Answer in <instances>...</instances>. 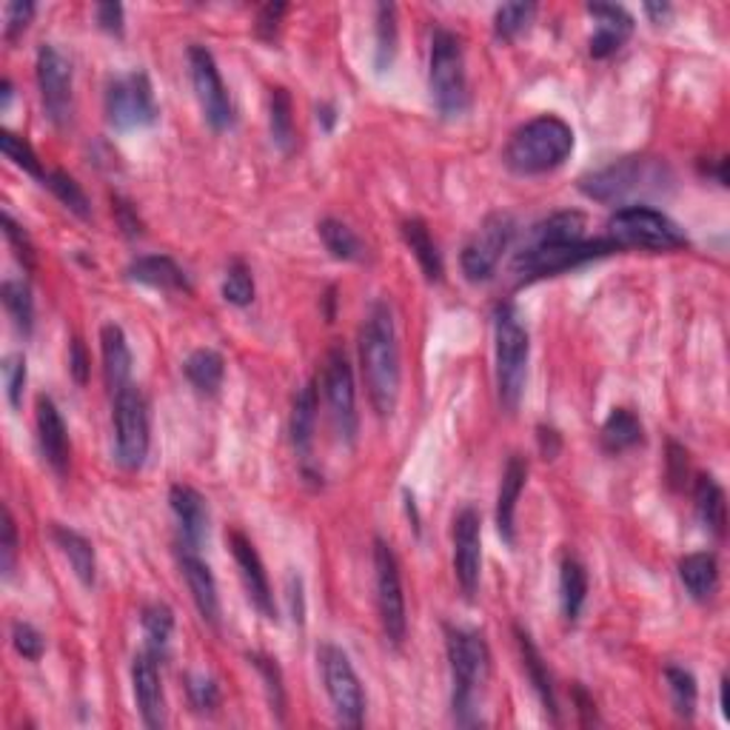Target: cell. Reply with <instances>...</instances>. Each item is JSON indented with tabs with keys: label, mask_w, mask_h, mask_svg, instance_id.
Segmentation results:
<instances>
[{
	"label": "cell",
	"mask_w": 730,
	"mask_h": 730,
	"mask_svg": "<svg viewBox=\"0 0 730 730\" xmlns=\"http://www.w3.org/2000/svg\"><path fill=\"white\" fill-rule=\"evenodd\" d=\"M140 622H143V633H146L149 651H152L154 657H163L169 648V639H172V631H174L172 608L163 602L149 605V608H143V617H140Z\"/></svg>",
	"instance_id": "cell-41"
},
{
	"label": "cell",
	"mask_w": 730,
	"mask_h": 730,
	"mask_svg": "<svg viewBox=\"0 0 730 730\" xmlns=\"http://www.w3.org/2000/svg\"><path fill=\"white\" fill-rule=\"evenodd\" d=\"M14 562H18V528L9 508H3V528H0V571L3 577H12Z\"/></svg>",
	"instance_id": "cell-51"
},
{
	"label": "cell",
	"mask_w": 730,
	"mask_h": 730,
	"mask_svg": "<svg viewBox=\"0 0 730 730\" xmlns=\"http://www.w3.org/2000/svg\"><path fill=\"white\" fill-rule=\"evenodd\" d=\"M3 234H7L9 246L14 249V257H18L27 268H32L34 266L32 240H29V234L14 223V217L9 212H3Z\"/></svg>",
	"instance_id": "cell-52"
},
{
	"label": "cell",
	"mask_w": 730,
	"mask_h": 730,
	"mask_svg": "<svg viewBox=\"0 0 730 730\" xmlns=\"http://www.w3.org/2000/svg\"><path fill=\"white\" fill-rule=\"evenodd\" d=\"M126 277L143 286L163 288V292H189L186 272L174 263L166 254H146L129 263Z\"/></svg>",
	"instance_id": "cell-27"
},
{
	"label": "cell",
	"mask_w": 730,
	"mask_h": 730,
	"mask_svg": "<svg viewBox=\"0 0 730 730\" xmlns=\"http://www.w3.org/2000/svg\"><path fill=\"white\" fill-rule=\"evenodd\" d=\"M645 12L651 14L653 23H662V20L671 14V7H668V3H645Z\"/></svg>",
	"instance_id": "cell-62"
},
{
	"label": "cell",
	"mask_w": 730,
	"mask_h": 730,
	"mask_svg": "<svg viewBox=\"0 0 730 730\" xmlns=\"http://www.w3.org/2000/svg\"><path fill=\"white\" fill-rule=\"evenodd\" d=\"M317 385L308 383L303 385L294 397V408H292V443L294 452H297L300 459L312 457V443H314V425H317Z\"/></svg>",
	"instance_id": "cell-31"
},
{
	"label": "cell",
	"mask_w": 730,
	"mask_h": 730,
	"mask_svg": "<svg viewBox=\"0 0 730 730\" xmlns=\"http://www.w3.org/2000/svg\"><path fill=\"white\" fill-rule=\"evenodd\" d=\"M619 252L611 237L597 240H574V243H551V246L519 249L511 263V274L517 283H534L543 277H557V274L571 272V268L588 266L594 260H602L608 254Z\"/></svg>",
	"instance_id": "cell-7"
},
{
	"label": "cell",
	"mask_w": 730,
	"mask_h": 730,
	"mask_svg": "<svg viewBox=\"0 0 730 730\" xmlns=\"http://www.w3.org/2000/svg\"><path fill=\"white\" fill-rule=\"evenodd\" d=\"M317 234L323 240V246L332 252V257L346 260V263H363L368 257L363 240L352 232V229L337 217H326L317 223Z\"/></svg>",
	"instance_id": "cell-36"
},
{
	"label": "cell",
	"mask_w": 730,
	"mask_h": 730,
	"mask_svg": "<svg viewBox=\"0 0 730 730\" xmlns=\"http://www.w3.org/2000/svg\"><path fill=\"white\" fill-rule=\"evenodd\" d=\"M158 659L152 651H143L134 657L132 662V691L134 702L143 724L152 730L166 724V697H163V682H160V668Z\"/></svg>",
	"instance_id": "cell-19"
},
{
	"label": "cell",
	"mask_w": 730,
	"mask_h": 730,
	"mask_svg": "<svg viewBox=\"0 0 730 730\" xmlns=\"http://www.w3.org/2000/svg\"><path fill=\"white\" fill-rule=\"evenodd\" d=\"M608 237L617 243V249H645V252H677L688 246V237L679 229L677 220H671L659 209L631 203L611 214L608 220Z\"/></svg>",
	"instance_id": "cell-6"
},
{
	"label": "cell",
	"mask_w": 730,
	"mask_h": 730,
	"mask_svg": "<svg viewBox=\"0 0 730 730\" xmlns=\"http://www.w3.org/2000/svg\"><path fill=\"white\" fill-rule=\"evenodd\" d=\"M12 645L14 651H18L23 659H29V662H38V659L43 657V651H47V639H43V633L29 622L12 625Z\"/></svg>",
	"instance_id": "cell-50"
},
{
	"label": "cell",
	"mask_w": 730,
	"mask_h": 730,
	"mask_svg": "<svg viewBox=\"0 0 730 730\" xmlns=\"http://www.w3.org/2000/svg\"><path fill=\"white\" fill-rule=\"evenodd\" d=\"M317 123L326 129V132H332L334 123H337V109H334L332 103H323V107H317Z\"/></svg>",
	"instance_id": "cell-61"
},
{
	"label": "cell",
	"mask_w": 730,
	"mask_h": 730,
	"mask_svg": "<svg viewBox=\"0 0 730 730\" xmlns=\"http://www.w3.org/2000/svg\"><path fill=\"white\" fill-rule=\"evenodd\" d=\"M114 457L120 468L138 472L149 457V405L138 385L114 394Z\"/></svg>",
	"instance_id": "cell-9"
},
{
	"label": "cell",
	"mask_w": 730,
	"mask_h": 730,
	"mask_svg": "<svg viewBox=\"0 0 730 730\" xmlns=\"http://www.w3.org/2000/svg\"><path fill=\"white\" fill-rule=\"evenodd\" d=\"M585 237V214L579 212H557L551 217L534 223L525 232L523 249L531 246H551V243H574Z\"/></svg>",
	"instance_id": "cell-30"
},
{
	"label": "cell",
	"mask_w": 730,
	"mask_h": 730,
	"mask_svg": "<svg viewBox=\"0 0 730 730\" xmlns=\"http://www.w3.org/2000/svg\"><path fill=\"white\" fill-rule=\"evenodd\" d=\"M180 571L189 585V594H192L194 605H197V614L203 617V622H209L212 628H220V594H217V579H214L212 568H209L206 559H200L197 548H186L180 545Z\"/></svg>",
	"instance_id": "cell-20"
},
{
	"label": "cell",
	"mask_w": 730,
	"mask_h": 730,
	"mask_svg": "<svg viewBox=\"0 0 730 730\" xmlns=\"http://www.w3.org/2000/svg\"><path fill=\"white\" fill-rule=\"evenodd\" d=\"M268 126H272L274 146L280 152H292L294 143H297V132H294V107L288 89H272V98H268Z\"/></svg>",
	"instance_id": "cell-38"
},
{
	"label": "cell",
	"mask_w": 730,
	"mask_h": 730,
	"mask_svg": "<svg viewBox=\"0 0 730 730\" xmlns=\"http://www.w3.org/2000/svg\"><path fill=\"white\" fill-rule=\"evenodd\" d=\"M534 12H537L534 3H505V7H499L497 14H494V34H497L499 40H514L517 34H523L525 29H528Z\"/></svg>",
	"instance_id": "cell-47"
},
{
	"label": "cell",
	"mask_w": 730,
	"mask_h": 730,
	"mask_svg": "<svg viewBox=\"0 0 730 730\" xmlns=\"http://www.w3.org/2000/svg\"><path fill=\"white\" fill-rule=\"evenodd\" d=\"M403 240L408 243V249L414 252V257H417L419 268H423L425 280L428 283H439L443 280V254H439L437 243H434L432 232H428V226H425L423 220L419 217H412L405 220L403 223Z\"/></svg>",
	"instance_id": "cell-32"
},
{
	"label": "cell",
	"mask_w": 730,
	"mask_h": 730,
	"mask_svg": "<svg viewBox=\"0 0 730 730\" xmlns=\"http://www.w3.org/2000/svg\"><path fill=\"white\" fill-rule=\"evenodd\" d=\"M359 365L374 412L392 417L399 399V346L394 312L385 300L372 303L365 312L359 326Z\"/></svg>",
	"instance_id": "cell-1"
},
{
	"label": "cell",
	"mask_w": 730,
	"mask_h": 730,
	"mask_svg": "<svg viewBox=\"0 0 730 730\" xmlns=\"http://www.w3.org/2000/svg\"><path fill=\"white\" fill-rule=\"evenodd\" d=\"M100 354H103V377L112 397L132 385V348L118 323H107L100 328Z\"/></svg>",
	"instance_id": "cell-25"
},
{
	"label": "cell",
	"mask_w": 730,
	"mask_h": 730,
	"mask_svg": "<svg viewBox=\"0 0 730 730\" xmlns=\"http://www.w3.org/2000/svg\"><path fill=\"white\" fill-rule=\"evenodd\" d=\"M494 343H497V392L508 412H517L528 377L531 337L523 312L514 303H499L494 312Z\"/></svg>",
	"instance_id": "cell-5"
},
{
	"label": "cell",
	"mask_w": 730,
	"mask_h": 730,
	"mask_svg": "<svg viewBox=\"0 0 730 730\" xmlns=\"http://www.w3.org/2000/svg\"><path fill=\"white\" fill-rule=\"evenodd\" d=\"M38 443L40 454H43L49 468H52L58 477H67L69 459H72V445H69L67 423L60 417L54 399L47 397V394H40L38 397Z\"/></svg>",
	"instance_id": "cell-21"
},
{
	"label": "cell",
	"mask_w": 730,
	"mask_h": 730,
	"mask_svg": "<svg viewBox=\"0 0 730 730\" xmlns=\"http://www.w3.org/2000/svg\"><path fill=\"white\" fill-rule=\"evenodd\" d=\"M397 52V7L394 3H377V69L385 72L392 67Z\"/></svg>",
	"instance_id": "cell-45"
},
{
	"label": "cell",
	"mask_w": 730,
	"mask_h": 730,
	"mask_svg": "<svg viewBox=\"0 0 730 730\" xmlns=\"http://www.w3.org/2000/svg\"><path fill=\"white\" fill-rule=\"evenodd\" d=\"M103 107H107L109 126L118 129V132L152 126L160 114L152 80H149L146 72H138V69L129 74H120V78L109 83Z\"/></svg>",
	"instance_id": "cell-11"
},
{
	"label": "cell",
	"mask_w": 730,
	"mask_h": 730,
	"mask_svg": "<svg viewBox=\"0 0 730 730\" xmlns=\"http://www.w3.org/2000/svg\"><path fill=\"white\" fill-rule=\"evenodd\" d=\"M454 577L465 599H474L483 577V519L472 505L454 517Z\"/></svg>",
	"instance_id": "cell-17"
},
{
	"label": "cell",
	"mask_w": 730,
	"mask_h": 730,
	"mask_svg": "<svg viewBox=\"0 0 730 730\" xmlns=\"http://www.w3.org/2000/svg\"><path fill=\"white\" fill-rule=\"evenodd\" d=\"M183 372H186L189 383H192L200 394L214 397V394L220 392V385H223V377H226V359H223L220 352H214V348H197V352H192L186 357Z\"/></svg>",
	"instance_id": "cell-33"
},
{
	"label": "cell",
	"mask_w": 730,
	"mask_h": 730,
	"mask_svg": "<svg viewBox=\"0 0 730 730\" xmlns=\"http://www.w3.org/2000/svg\"><path fill=\"white\" fill-rule=\"evenodd\" d=\"M283 14H286V3H268V7H263V12H260V18H257L260 38L272 40L274 32H277L280 18H283Z\"/></svg>",
	"instance_id": "cell-56"
},
{
	"label": "cell",
	"mask_w": 730,
	"mask_h": 730,
	"mask_svg": "<svg viewBox=\"0 0 730 730\" xmlns=\"http://www.w3.org/2000/svg\"><path fill=\"white\" fill-rule=\"evenodd\" d=\"M525 479H528V459L523 454H511L505 463L503 483H499L497 494V531L505 545L517 543L514 523H517V503L525 491Z\"/></svg>",
	"instance_id": "cell-23"
},
{
	"label": "cell",
	"mask_w": 730,
	"mask_h": 730,
	"mask_svg": "<svg viewBox=\"0 0 730 730\" xmlns=\"http://www.w3.org/2000/svg\"><path fill=\"white\" fill-rule=\"evenodd\" d=\"M34 74H38L40 100H43L47 118L58 129L69 126L74 114L72 63H69V58L52 43H43L38 49V60H34Z\"/></svg>",
	"instance_id": "cell-15"
},
{
	"label": "cell",
	"mask_w": 730,
	"mask_h": 730,
	"mask_svg": "<svg viewBox=\"0 0 730 730\" xmlns=\"http://www.w3.org/2000/svg\"><path fill=\"white\" fill-rule=\"evenodd\" d=\"M602 448L608 454H622L628 448H637L645 439V428L631 408H614L602 423Z\"/></svg>",
	"instance_id": "cell-35"
},
{
	"label": "cell",
	"mask_w": 730,
	"mask_h": 730,
	"mask_svg": "<svg viewBox=\"0 0 730 730\" xmlns=\"http://www.w3.org/2000/svg\"><path fill=\"white\" fill-rule=\"evenodd\" d=\"M0 149H3V154H7V158L12 160L14 166L23 169V172H27L29 178L40 180V183L47 180L49 172H47V169H43V163H40V158H38V154H34V149H32V143H29V140H23V138H20V134H14V132H9V129H3V132H0Z\"/></svg>",
	"instance_id": "cell-43"
},
{
	"label": "cell",
	"mask_w": 730,
	"mask_h": 730,
	"mask_svg": "<svg viewBox=\"0 0 730 730\" xmlns=\"http://www.w3.org/2000/svg\"><path fill=\"white\" fill-rule=\"evenodd\" d=\"M588 599V571L579 559L568 557L559 571V602H562V617L568 622H577Z\"/></svg>",
	"instance_id": "cell-37"
},
{
	"label": "cell",
	"mask_w": 730,
	"mask_h": 730,
	"mask_svg": "<svg viewBox=\"0 0 730 730\" xmlns=\"http://www.w3.org/2000/svg\"><path fill=\"white\" fill-rule=\"evenodd\" d=\"M514 637H517V648L519 657H523V671L528 677V682L534 685V691H537L539 702H543L545 713L551 717V722H559V708H557V693H554V679L548 673V665H545L543 653L534 645L531 633L523 631V628H514Z\"/></svg>",
	"instance_id": "cell-26"
},
{
	"label": "cell",
	"mask_w": 730,
	"mask_h": 730,
	"mask_svg": "<svg viewBox=\"0 0 730 730\" xmlns=\"http://www.w3.org/2000/svg\"><path fill=\"white\" fill-rule=\"evenodd\" d=\"M189 72H192V87L197 94V103L203 109L209 126L214 132H226L234 126V103L229 98V89L220 78L217 60L206 47L192 43L189 47Z\"/></svg>",
	"instance_id": "cell-14"
},
{
	"label": "cell",
	"mask_w": 730,
	"mask_h": 730,
	"mask_svg": "<svg viewBox=\"0 0 730 730\" xmlns=\"http://www.w3.org/2000/svg\"><path fill=\"white\" fill-rule=\"evenodd\" d=\"M679 579L685 591L691 594L697 602L713 599L719 588V559L711 551H697L679 559Z\"/></svg>",
	"instance_id": "cell-29"
},
{
	"label": "cell",
	"mask_w": 730,
	"mask_h": 730,
	"mask_svg": "<svg viewBox=\"0 0 730 730\" xmlns=\"http://www.w3.org/2000/svg\"><path fill=\"white\" fill-rule=\"evenodd\" d=\"M719 708H722V717L730 719V708H728V679H722L719 685Z\"/></svg>",
	"instance_id": "cell-64"
},
{
	"label": "cell",
	"mask_w": 730,
	"mask_h": 730,
	"mask_svg": "<svg viewBox=\"0 0 730 730\" xmlns=\"http://www.w3.org/2000/svg\"><path fill=\"white\" fill-rule=\"evenodd\" d=\"M514 234H517V223H514L511 214H488L483 220V226L477 229V234L465 243L463 254H459V266H463L465 277L472 280V283L491 280L499 260H503V252L511 246Z\"/></svg>",
	"instance_id": "cell-13"
},
{
	"label": "cell",
	"mask_w": 730,
	"mask_h": 730,
	"mask_svg": "<svg viewBox=\"0 0 730 730\" xmlns=\"http://www.w3.org/2000/svg\"><path fill=\"white\" fill-rule=\"evenodd\" d=\"M69 372H72L74 383L87 385V379H89V354H87V348H83V343H80L78 337H74L72 346H69Z\"/></svg>",
	"instance_id": "cell-55"
},
{
	"label": "cell",
	"mask_w": 730,
	"mask_h": 730,
	"mask_svg": "<svg viewBox=\"0 0 730 730\" xmlns=\"http://www.w3.org/2000/svg\"><path fill=\"white\" fill-rule=\"evenodd\" d=\"M0 300H3V306H7L9 317H12L14 328H18L20 334H32L34 300L29 283H23V280H7V283L0 286Z\"/></svg>",
	"instance_id": "cell-39"
},
{
	"label": "cell",
	"mask_w": 730,
	"mask_h": 730,
	"mask_svg": "<svg viewBox=\"0 0 730 730\" xmlns=\"http://www.w3.org/2000/svg\"><path fill=\"white\" fill-rule=\"evenodd\" d=\"M685 474H688V454L677 443H671V472H668V477H671L673 485H679Z\"/></svg>",
	"instance_id": "cell-59"
},
{
	"label": "cell",
	"mask_w": 730,
	"mask_h": 730,
	"mask_svg": "<svg viewBox=\"0 0 730 730\" xmlns=\"http://www.w3.org/2000/svg\"><path fill=\"white\" fill-rule=\"evenodd\" d=\"M286 591L288 605H292V619L297 625H303V617H306V597H303V579H300L297 574H288Z\"/></svg>",
	"instance_id": "cell-57"
},
{
	"label": "cell",
	"mask_w": 730,
	"mask_h": 730,
	"mask_svg": "<svg viewBox=\"0 0 730 730\" xmlns=\"http://www.w3.org/2000/svg\"><path fill=\"white\" fill-rule=\"evenodd\" d=\"M43 186H47L49 192H52L54 197H58L72 214H78V217H83V220L92 217V203H89L87 192H83V186H80L72 174L54 169V172L47 174Z\"/></svg>",
	"instance_id": "cell-42"
},
{
	"label": "cell",
	"mask_w": 730,
	"mask_h": 730,
	"mask_svg": "<svg viewBox=\"0 0 730 730\" xmlns=\"http://www.w3.org/2000/svg\"><path fill=\"white\" fill-rule=\"evenodd\" d=\"M169 505L180 525V537L186 548H200L209 534V505L203 494L194 491L192 485H172Z\"/></svg>",
	"instance_id": "cell-24"
},
{
	"label": "cell",
	"mask_w": 730,
	"mask_h": 730,
	"mask_svg": "<svg viewBox=\"0 0 730 730\" xmlns=\"http://www.w3.org/2000/svg\"><path fill=\"white\" fill-rule=\"evenodd\" d=\"M32 14H34L32 0H12V3H9V7H7V27H3V34H7L9 43H12V40H18L20 34L27 32Z\"/></svg>",
	"instance_id": "cell-53"
},
{
	"label": "cell",
	"mask_w": 730,
	"mask_h": 730,
	"mask_svg": "<svg viewBox=\"0 0 730 730\" xmlns=\"http://www.w3.org/2000/svg\"><path fill=\"white\" fill-rule=\"evenodd\" d=\"M0 94H3V98H0V112H7V109H9V103H12V94H14V89H12V80H9V78H3V83H0Z\"/></svg>",
	"instance_id": "cell-63"
},
{
	"label": "cell",
	"mask_w": 730,
	"mask_h": 730,
	"mask_svg": "<svg viewBox=\"0 0 730 730\" xmlns=\"http://www.w3.org/2000/svg\"><path fill=\"white\" fill-rule=\"evenodd\" d=\"M571 152L574 129L557 114H539L511 134L503 160L519 178H534V174L554 172L562 166Z\"/></svg>",
	"instance_id": "cell-3"
},
{
	"label": "cell",
	"mask_w": 730,
	"mask_h": 730,
	"mask_svg": "<svg viewBox=\"0 0 730 730\" xmlns=\"http://www.w3.org/2000/svg\"><path fill=\"white\" fill-rule=\"evenodd\" d=\"M317 662L323 682H326V693L334 704V713L346 728H363L365 722V691L359 685L357 671H354L352 659L343 648L326 642L317 648Z\"/></svg>",
	"instance_id": "cell-10"
},
{
	"label": "cell",
	"mask_w": 730,
	"mask_h": 730,
	"mask_svg": "<svg viewBox=\"0 0 730 730\" xmlns=\"http://www.w3.org/2000/svg\"><path fill=\"white\" fill-rule=\"evenodd\" d=\"M0 372H3V388H7L9 405L18 412L20 403H23V388H27V357L23 354H9Z\"/></svg>",
	"instance_id": "cell-48"
},
{
	"label": "cell",
	"mask_w": 730,
	"mask_h": 730,
	"mask_svg": "<svg viewBox=\"0 0 730 730\" xmlns=\"http://www.w3.org/2000/svg\"><path fill=\"white\" fill-rule=\"evenodd\" d=\"M223 297H226V303H232V306L240 308L252 306L254 277H252V268H249L243 260H234L232 266L226 268V277H223Z\"/></svg>",
	"instance_id": "cell-46"
},
{
	"label": "cell",
	"mask_w": 730,
	"mask_h": 730,
	"mask_svg": "<svg viewBox=\"0 0 730 730\" xmlns=\"http://www.w3.org/2000/svg\"><path fill=\"white\" fill-rule=\"evenodd\" d=\"M665 682H668V693H671V704L673 711L679 713L682 719H693L697 713V699H699V688L697 679L688 668H679V665H665L662 671Z\"/></svg>",
	"instance_id": "cell-40"
},
{
	"label": "cell",
	"mask_w": 730,
	"mask_h": 730,
	"mask_svg": "<svg viewBox=\"0 0 730 730\" xmlns=\"http://www.w3.org/2000/svg\"><path fill=\"white\" fill-rule=\"evenodd\" d=\"M693 503H697L699 523L713 534V537H724V525H728V503H724L722 485L713 477H699L697 488H693Z\"/></svg>",
	"instance_id": "cell-34"
},
{
	"label": "cell",
	"mask_w": 730,
	"mask_h": 730,
	"mask_svg": "<svg viewBox=\"0 0 730 730\" xmlns=\"http://www.w3.org/2000/svg\"><path fill=\"white\" fill-rule=\"evenodd\" d=\"M52 539L54 545L60 548V554L69 559L72 565L74 577L80 579V585H87L92 588L94 579H98V559H94V545L89 543L87 537L74 528H67V525H52Z\"/></svg>",
	"instance_id": "cell-28"
},
{
	"label": "cell",
	"mask_w": 730,
	"mask_h": 730,
	"mask_svg": "<svg viewBox=\"0 0 730 730\" xmlns=\"http://www.w3.org/2000/svg\"><path fill=\"white\" fill-rule=\"evenodd\" d=\"M374 582H377V611L385 639L392 648H403L408 633L403 577H399L397 554L379 537L374 539Z\"/></svg>",
	"instance_id": "cell-12"
},
{
	"label": "cell",
	"mask_w": 730,
	"mask_h": 730,
	"mask_svg": "<svg viewBox=\"0 0 730 730\" xmlns=\"http://www.w3.org/2000/svg\"><path fill=\"white\" fill-rule=\"evenodd\" d=\"M114 212H118V220H120V226H123V232H126L129 237H138L140 220H138V214L132 212V206H129L126 200L114 197Z\"/></svg>",
	"instance_id": "cell-58"
},
{
	"label": "cell",
	"mask_w": 730,
	"mask_h": 730,
	"mask_svg": "<svg viewBox=\"0 0 730 730\" xmlns=\"http://www.w3.org/2000/svg\"><path fill=\"white\" fill-rule=\"evenodd\" d=\"M123 7L120 3H98L94 7V20H98V27L109 34H123Z\"/></svg>",
	"instance_id": "cell-54"
},
{
	"label": "cell",
	"mask_w": 730,
	"mask_h": 730,
	"mask_svg": "<svg viewBox=\"0 0 730 730\" xmlns=\"http://www.w3.org/2000/svg\"><path fill=\"white\" fill-rule=\"evenodd\" d=\"M189 702L197 713H214L220 708V688L209 677H189L186 679Z\"/></svg>",
	"instance_id": "cell-49"
},
{
	"label": "cell",
	"mask_w": 730,
	"mask_h": 730,
	"mask_svg": "<svg viewBox=\"0 0 730 730\" xmlns=\"http://www.w3.org/2000/svg\"><path fill=\"white\" fill-rule=\"evenodd\" d=\"M673 183V174L665 160L657 158H622L608 166L579 178V192L597 203H628L637 197L662 194Z\"/></svg>",
	"instance_id": "cell-4"
},
{
	"label": "cell",
	"mask_w": 730,
	"mask_h": 730,
	"mask_svg": "<svg viewBox=\"0 0 730 730\" xmlns=\"http://www.w3.org/2000/svg\"><path fill=\"white\" fill-rule=\"evenodd\" d=\"M539 448H543L545 459H554L559 454V448H562V439H559V434L554 432V428L539 425Z\"/></svg>",
	"instance_id": "cell-60"
},
{
	"label": "cell",
	"mask_w": 730,
	"mask_h": 730,
	"mask_svg": "<svg viewBox=\"0 0 730 730\" xmlns=\"http://www.w3.org/2000/svg\"><path fill=\"white\" fill-rule=\"evenodd\" d=\"M428 87L439 118H459L468 109V74H465L463 40L448 29H437L432 38V67Z\"/></svg>",
	"instance_id": "cell-8"
},
{
	"label": "cell",
	"mask_w": 730,
	"mask_h": 730,
	"mask_svg": "<svg viewBox=\"0 0 730 730\" xmlns=\"http://www.w3.org/2000/svg\"><path fill=\"white\" fill-rule=\"evenodd\" d=\"M323 394H326L328 412H332L334 432L348 445L357 439V392H354V374L343 348H332L323 363Z\"/></svg>",
	"instance_id": "cell-16"
},
{
	"label": "cell",
	"mask_w": 730,
	"mask_h": 730,
	"mask_svg": "<svg viewBox=\"0 0 730 730\" xmlns=\"http://www.w3.org/2000/svg\"><path fill=\"white\" fill-rule=\"evenodd\" d=\"M588 14L597 20L588 49L594 58H611L633 32V14L617 3H588Z\"/></svg>",
	"instance_id": "cell-22"
},
{
	"label": "cell",
	"mask_w": 730,
	"mask_h": 730,
	"mask_svg": "<svg viewBox=\"0 0 730 730\" xmlns=\"http://www.w3.org/2000/svg\"><path fill=\"white\" fill-rule=\"evenodd\" d=\"M249 662L257 668V673L266 682V693H268V704H272V711L277 713V719L283 722L286 719V688H283V673H280L277 659L266 657V653H249Z\"/></svg>",
	"instance_id": "cell-44"
},
{
	"label": "cell",
	"mask_w": 730,
	"mask_h": 730,
	"mask_svg": "<svg viewBox=\"0 0 730 730\" xmlns=\"http://www.w3.org/2000/svg\"><path fill=\"white\" fill-rule=\"evenodd\" d=\"M229 548H232V557L237 562L240 579H243V588H246L249 602L260 611V617H266L268 622H277V605H274L272 585H268V574L263 568V559H260L257 548L252 545V539L246 534L232 531L229 534Z\"/></svg>",
	"instance_id": "cell-18"
},
{
	"label": "cell",
	"mask_w": 730,
	"mask_h": 730,
	"mask_svg": "<svg viewBox=\"0 0 730 730\" xmlns=\"http://www.w3.org/2000/svg\"><path fill=\"white\" fill-rule=\"evenodd\" d=\"M445 651L452 665V713L454 722L479 724V697L491 677V651L483 633L468 628H445Z\"/></svg>",
	"instance_id": "cell-2"
}]
</instances>
